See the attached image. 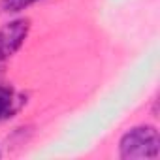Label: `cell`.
Listing matches in <instances>:
<instances>
[{
	"label": "cell",
	"instance_id": "obj_1",
	"mask_svg": "<svg viewBox=\"0 0 160 160\" xmlns=\"http://www.w3.org/2000/svg\"><path fill=\"white\" fill-rule=\"evenodd\" d=\"M160 149L158 130L149 124L130 128L119 143L121 158H156Z\"/></svg>",
	"mask_w": 160,
	"mask_h": 160
},
{
	"label": "cell",
	"instance_id": "obj_2",
	"mask_svg": "<svg viewBox=\"0 0 160 160\" xmlns=\"http://www.w3.org/2000/svg\"><path fill=\"white\" fill-rule=\"evenodd\" d=\"M30 21L28 19H15L6 23L0 28V62L13 57L28 38Z\"/></svg>",
	"mask_w": 160,
	"mask_h": 160
},
{
	"label": "cell",
	"instance_id": "obj_3",
	"mask_svg": "<svg viewBox=\"0 0 160 160\" xmlns=\"http://www.w3.org/2000/svg\"><path fill=\"white\" fill-rule=\"evenodd\" d=\"M23 106V96L8 85H0V122L12 119Z\"/></svg>",
	"mask_w": 160,
	"mask_h": 160
},
{
	"label": "cell",
	"instance_id": "obj_4",
	"mask_svg": "<svg viewBox=\"0 0 160 160\" xmlns=\"http://www.w3.org/2000/svg\"><path fill=\"white\" fill-rule=\"evenodd\" d=\"M36 2H40V0H2L0 2V8H2V12L6 13H19L30 6H34Z\"/></svg>",
	"mask_w": 160,
	"mask_h": 160
}]
</instances>
